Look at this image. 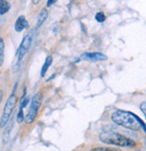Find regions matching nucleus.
<instances>
[{
  "label": "nucleus",
  "mask_w": 146,
  "mask_h": 151,
  "mask_svg": "<svg viewBox=\"0 0 146 151\" xmlns=\"http://www.w3.org/2000/svg\"><path fill=\"white\" fill-rule=\"evenodd\" d=\"M29 101H30L29 97H25V96H24V97H22V102H21L20 109H24V108H25V107H26V105L28 104Z\"/></svg>",
  "instance_id": "obj_16"
},
{
  "label": "nucleus",
  "mask_w": 146,
  "mask_h": 151,
  "mask_svg": "<svg viewBox=\"0 0 146 151\" xmlns=\"http://www.w3.org/2000/svg\"><path fill=\"white\" fill-rule=\"evenodd\" d=\"M28 27V22L24 15H20L17 18V20L14 24V30L16 32H21L24 29Z\"/></svg>",
  "instance_id": "obj_7"
},
{
  "label": "nucleus",
  "mask_w": 146,
  "mask_h": 151,
  "mask_svg": "<svg viewBox=\"0 0 146 151\" xmlns=\"http://www.w3.org/2000/svg\"><path fill=\"white\" fill-rule=\"evenodd\" d=\"M6 127L5 130H4V134H3V143L4 144H6L9 141L11 131H12L13 127H14V119L10 118V120L8 121V122L6 123Z\"/></svg>",
  "instance_id": "obj_8"
},
{
  "label": "nucleus",
  "mask_w": 146,
  "mask_h": 151,
  "mask_svg": "<svg viewBox=\"0 0 146 151\" xmlns=\"http://www.w3.org/2000/svg\"><path fill=\"white\" fill-rule=\"evenodd\" d=\"M17 96L14 93H13L11 96L8 97L5 107H4V111H3V114L1 116V120H0V127L4 128L6 123L8 122V121L10 120L11 114L14 111V109L16 106V103H17Z\"/></svg>",
  "instance_id": "obj_4"
},
{
  "label": "nucleus",
  "mask_w": 146,
  "mask_h": 151,
  "mask_svg": "<svg viewBox=\"0 0 146 151\" xmlns=\"http://www.w3.org/2000/svg\"><path fill=\"white\" fill-rule=\"evenodd\" d=\"M95 19H96V21L99 22V23H103L106 20V16L102 12H99V13L96 14Z\"/></svg>",
  "instance_id": "obj_15"
},
{
  "label": "nucleus",
  "mask_w": 146,
  "mask_h": 151,
  "mask_svg": "<svg viewBox=\"0 0 146 151\" xmlns=\"http://www.w3.org/2000/svg\"><path fill=\"white\" fill-rule=\"evenodd\" d=\"M3 96H4L3 91H2V90H0V103H1L2 100H3Z\"/></svg>",
  "instance_id": "obj_19"
},
{
  "label": "nucleus",
  "mask_w": 146,
  "mask_h": 151,
  "mask_svg": "<svg viewBox=\"0 0 146 151\" xmlns=\"http://www.w3.org/2000/svg\"><path fill=\"white\" fill-rule=\"evenodd\" d=\"M90 151H121L118 148L115 147H95L92 149Z\"/></svg>",
  "instance_id": "obj_13"
},
{
  "label": "nucleus",
  "mask_w": 146,
  "mask_h": 151,
  "mask_svg": "<svg viewBox=\"0 0 146 151\" xmlns=\"http://www.w3.org/2000/svg\"><path fill=\"white\" fill-rule=\"evenodd\" d=\"M111 120L116 124L126 129L139 130L141 128H143L146 131V126L144 125V123L139 119V117L130 111L122 110L115 111L111 114Z\"/></svg>",
  "instance_id": "obj_1"
},
{
  "label": "nucleus",
  "mask_w": 146,
  "mask_h": 151,
  "mask_svg": "<svg viewBox=\"0 0 146 151\" xmlns=\"http://www.w3.org/2000/svg\"><path fill=\"white\" fill-rule=\"evenodd\" d=\"M81 58L90 61H103L108 60V57L100 52H85L82 55Z\"/></svg>",
  "instance_id": "obj_6"
},
{
  "label": "nucleus",
  "mask_w": 146,
  "mask_h": 151,
  "mask_svg": "<svg viewBox=\"0 0 146 151\" xmlns=\"http://www.w3.org/2000/svg\"><path fill=\"white\" fill-rule=\"evenodd\" d=\"M52 60H53V59H52V57H51V56H48V57H47V58H46V60H45V62H44V64H43V66H42L41 71V76L42 78L45 77V75H46V73H47L48 68H49L50 65L52 64Z\"/></svg>",
  "instance_id": "obj_10"
},
{
  "label": "nucleus",
  "mask_w": 146,
  "mask_h": 151,
  "mask_svg": "<svg viewBox=\"0 0 146 151\" xmlns=\"http://www.w3.org/2000/svg\"><path fill=\"white\" fill-rule=\"evenodd\" d=\"M31 43H32V34L28 33L24 37V39H23L19 48H18V50H17L16 56H17L18 62H20L24 59V57L26 55V53L30 50Z\"/></svg>",
  "instance_id": "obj_5"
},
{
  "label": "nucleus",
  "mask_w": 146,
  "mask_h": 151,
  "mask_svg": "<svg viewBox=\"0 0 146 151\" xmlns=\"http://www.w3.org/2000/svg\"><path fill=\"white\" fill-rule=\"evenodd\" d=\"M5 59V42L3 38L0 37V67L4 63Z\"/></svg>",
  "instance_id": "obj_12"
},
{
  "label": "nucleus",
  "mask_w": 146,
  "mask_h": 151,
  "mask_svg": "<svg viewBox=\"0 0 146 151\" xmlns=\"http://www.w3.org/2000/svg\"><path fill=\"white\" fill-rule=\"evenodd\" d=\"M24 109H20L19 110V111H18V113H17V117H16V121H17V122L18 123H21V122H23L24 121V111H23Z\"/></svg>",
  "instance_id": "obj_14"
},
{
  "label": "nucleus",
  "mask_w": 146,
  "mask_h": 151,
  "mask_svg": "<svg viewBox=\"0 0 146 151\" xmlns=\"http://www.w3.org/2000/svg\"><path fill=\"white\" fill-rule=\"evenodd\" d=\"M48 16V12L46 8L41 9V11L40 12L39 15H38V20H37V28L41 27L43 23L47 20V18Z\"/></svg>",
  "instance_id": "obj_9"
},
{
  "label": "nucleus",
  "mask_w": 146,
  "mask_h": 151,
  "mask_svg": "<svg viewBox=\"0 0 146 151\" xmlns=\"http://www.w3.org/2000/svg\"><path fill=\"white\" fill-rule=\"evenodd\" d=\"M140 108H141V111H142V113L145 116V119H146V101L145 102H142L140 105Z\"/></svg>",
  "instance_id": "obj_17"
},
{
  "label": "nucleus",
  "mask_w": 146,
  "mask_h": 151,
  "mask_svg": "<svg viewBox=\"0 0 146 151\" xmlns=\"http://www.w3.org/2000/svg\"><path fill=\"white\" fill-rule=\"evenodd\" d=\"M99 138L101 142L105 144H108V145H114L118 147H133L135 146V142L133 141L132 139L113 131L102 132V133L100 134Z\"/></svg>",
  "instance_id": "obj_2"
},
{
  "label": "nucleus",
  "mask_w": 146,
  "mask_h": 151,
  "mask_svg": "<svg viewBox=\"0 0 146 151\" xmlns=\"http://www.w3.org/2000/svg\"><path fill=\"white\" fill-rule=\"evenodd\" d=\"M57 1H58V0H48V2H47V6H48V7L51 6L53 4H55Z\"/></svg>",
  "instance_id": "obj_18"
},
{
  "label": "nucleus",
  "mask_w": 146,
  "mask_h": 151,
  "mask_svg": "<svg viewBox=\"0 0 146 151\" xmlns=\"http://www.w3.org/2000/svg\"><path fill=\"white\" fill-rule=\"evenodd\" d=\"M11 8V5L6 0H0V14L3 15L6 14Z\"/></svg>",
  "instance_id": "obj_11"
},
{
  "label": "nucleus",
  "mask_w": 146,
  "mask_h": 151,
  "mask_svg": "<svg viewBox=\"0 0 146 151\" xmlns=\"http://www.w3.org/2000/svg\"><path fill=\"white\" fill-rule=\"evenodd\" d=\"M41 103H42V93L41 92L36 93L31 99L29 111L26 117L24 118V121L27 124H31L35 121L36 117L38 115L39 110L41 106Z\"/></svg>",
  "instance_id": "obj_3"
},
{
  "label": "nucleus",
  "mask_w": 146,
  "mask_h": 151,
  "mask_svg": "<svg viewBox=\"0 0 146 151\" xmlns=\"http://www.w3.org/2000/svg\"><path fill=\"white\" fill-rule=\"evenodd\" d=\"M40 1H41V0H32V3L34 5H38L40 3Z\"/></svg>",
  "instance_id": "obj_20"
}]
</instances>
